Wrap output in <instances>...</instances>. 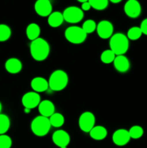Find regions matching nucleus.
Here are the masks:
<instances>
[{"mask_svg": "<svg viewBox=\"0 0 147 148\" xmlns=\"http://www.w3.org/2000/svg\"><path fill=\"white\" fill-rule=\"evenodd\" d=\"M115 56H116V55L114 53V52L112 50L107 49V50H105L101 53V62L104 64H106L112 63L114 62Z\"/></svg>", "mask_w": 147, "mask_h": 148, "instance_id": "23", "label": "nucleus"}, {"mask_svg": "<svg viewBox=\"0 0 147 148\" xmlns=\"http://www.w3.org/2000/svg\"><path fill=\"white\" fill-rule=\"evenodd\" d=\"M69 82V77L66 72L61 69L55 70L50 75L48 80L49 88L53 91H61L64 89Z\"/></svg>", "mask_w": 147, "mask_h": 148, "instance_id": "3", "label": "nucleus"}, {"mask_svg": "<svg viewBox=\"0 0 147 148\" xmlns=\"http://www.w3.org/2000/svg\"><path fill=\"white\" fill-rule=\"evenodd\" d=\"M53 143L59 147H67L70 143V136L66 131L62 130H56L52 135Z\"/></svg>", "mask_w": 147, "mask_h": 148, "instance_id": "12", "label": "nucleus"}, {"mask_svg": "<svg viewBox=\"0 0 147 148\" xmlns=\"http://www.w3.org/2000/svg\"><path fill=\"white\" fill-rule=\"evenodd\" d=\"M64 19L63 14L61 12H52L48 17V23L52 27H58L63 24Z\"/></svg>", "mask_w": 147, "mask_h": 148, "instance_id": "19", "label": "nucleus"}, {"mask_svg": "<svg viewBox=\"0 0 147 148\" xmlns=\"http://www.w3.org/2000/svg\"><path fill=\"white\" fill-rule=\"evenodd\" d=\"M121 1H122V0H109V1L113 3V4H118V3L120 2Z\"/></svg>", "mask_w": 147, "mask_h": 148, "instance_id": "32", "label": "nucleus"}, {"mask_svg": "<svg viewBox=\"0 0 147 148\" xmlns=\"http://www.w3.org/2000/svg\"><path fill=\"white\" fill-rule=\"evenodd\" d=\"M40 101V95L36 92H26L22 98V103L23 106L24 108L30 110L38 107Z\"/></svg>", "mask_w": 147, "mask_h": 148, "instance_id": "8", "label": "nucleus"}, {"mask_svg": "<svg viewBox=\"0 0 147 148\" xmlns=\"http://www.w3.org/2000/svg\"><path fill=\"white\" fill-rule=\"evenodd\" d=\"M40 27L37 23H30L27 26L26 28V36H27V38L30 40L33 41V40H35V39L40 38Z\"/></svg>", "mask_w": 147, "mask_h": 148, "instance_id": "20", "label": "nucleus"}, {"mask_svg": "<svg viewBox=\"0 0 147 148\" xmlns=\"http://www.w3.org/2000/svg\"><path fill=\"white\" fill-rule=\"evenodd\" d=\"M10 127V119L6 114H0V134H5Z\"/></svg>", "mask_w": 147, "mask_h": 148, "instance_id": "22", "label": "nucleus"}, {"mask_svg": "<svg viewBox=\"0 0 147 148\" xmlns=\"http://www.w3.org/2000/svg\"><path fill=\"white\" fill-rule=\"evenodd\" d=\"M142 35V31H141L140 27L134 26V27H131V28L128 30L126 36L128 37V40H138V39L141 37Z\"/></svg>", "mask_w": 147, "mask_h": 148, "instance_id": "24", "label": "nucleus"}, {"mask_svg": "<svg viewBox=\"0 0 147 148\" xmlns=\"http://www.w3.org/2000/svg\"><path fill=\"white\" fill-rule=\"evenodd\" d=\"M95 124V115L92 112L86 111L81 114L79 119V127L82 132L89 133Z\"/></svg>", "mask_w": 147, "mask_h": 148, "instance_id": "7", "label": "nucleus"}, {"mask_svg": "<svg viewBox=\"0 0 147 148\" xmlns=\"http://www.w3.org/2000/svg\"><path fill=\"white\" fill-rule=\"evenodd\" d=\"M50 125L51 127H55V128H59L62 127L64 124V117L60 113H54L49 118Z\"/></svg>", "mask_w": 147, "mask_h": 148, "instance_id": "21", "label": "nucleus"}, {"mask_svg": "<svg viewBox=\"0 0 147 148\" xmlns=\"http://www.w3.org/2000/svg\"><path fill=\"white\" fill-rule=\"evenodd\" d=\"M50 127L49 118L40 115L33 119L30 125L32 132L37 137H44L48 134Z\"/></svg>", "mask_w": 147, "mask_h": 148, "instance_id": "4", "label": "nucleus"}, {"mask_svg": "<svg viewBox=\"0 0 147 148\" xmlns=\"http://www.w3.org/2000/svg\"><path fill=\"white\" fill-rule=\"evenodd\" d=\"M128 132H129L131 139L138 140V139L141 138L144 134V130L141 126L135 125L130 128V130H128Z\"/></svg>", "mask_w": 147, "mask_h": 148, "instance_id": "27", "label": "nucleus"}, {"mask_svg": "<svg viewBox=\"0 0 147 148\" xmlns=\"http://www.w3.org/2000/svg\"><path fill=\"white\" fill-rule=\"evenodd\" d=\"M91 7L96 10H104L108 7L109 0H89Z\"/></svg>", "mask_w": 147, "mask_h": 148, "instance_id": "25", "label": "nucleus"}, {"mask_svg": "<svg viewBox=\"0 0 147 148\" xmlns=\"http://www.w3.org/2000/svg\"><path fill=\"white\" fill-rule=\"evenodd\" d=\"M92 8L91 7L90 4H89V1H86V2H84L82 4V7L81 9L82 10V11H89L90 9Z\"/></svg>", "mask_w": 147, "mask_h": 148, "instance_id": "31", "label": "nucleus"}, {"mask_svg": "<svg viewBox=\"0 0 147 148\" xmlns=\"http://www.w3.org/2000/svg\"><path fill=\"white\" fill-rule=\"evenodd\" d=\"M62 14L65 21L71 24L79 23L84 17V12L82 9L75 6L66 7Z\"/></svg>", "mask_w": 147, "mask_h": 148, "instance_id": "6", "label": "nucleus"}, {"mask_svg": "<svg viewBox=\"0 0 147 148\" xmlns=\"http://www.w3.org/2000/svg\"><path fill=\"white\" fill-rule=\"evenodd\" d=\"M5 69L9 73L17 74L22 69V64L20 59L17 58H10L5 62Z\"/></svg>", "mask_w": 147, "mask_h": 148, "instance_id": "17", "label": "nucleus"}, {"mask_svg": "<svg viewBox=\"0 0 147 148\" xmlns=\"http://www.w3.org/2000/svg\"><path fill=\"white\" fill-rule=\"evenodd\" d=\"M65 38L70 43L74 44H80L86 39L87 34L84 31L82 27L79 26H70L65 30Z\"/></svg>", "mask_w": 147, "mask_h": 148, "instance_id": "5", "label": "nucleus"}, {"mask_svg": "<svg viewBox=\"0 0 147 148\" xmlns=\"http://www.w3.org/2000/svg\"><path fill=\"white\" fill-rule=\"evenodd\" d=\"M77 1H79V2H81L82 4V3H84V2H86V1H88L89 0H77Z\"/></svg>", "mask_w": 147, "mask_h": 148, "instance_id": "33", "label": "nucleus"}, {"mask_svg": "<svg viewBox=\"0 0 147 148\" xmlns=\"http://www.w3.org/2000/svg\"><path fill=\"white\" fill-rule=\"evenodd\" d=\"M82 29L86 34L93 33L97 29V24L93 20H86L82 25Z\"/></svg>", "mask_w": 147, "mask_h": 148, "instance_id": "28", "label": "nucleus"}, {"mask_svg": "<svg viewBox=\"0 0 147 148\" xmlns=\"http://www.w3.org/2000/svg\"><path fill=\"white\" fill-rule=\"evenodd\" d=\"M50 50L49 43L42 38H38L30 43V54L33 59L37 62H42L47 59L50 53Z\"/></svg>", "mask_w": 147, "mask_h": 148, "instance_id": "1", "label": "nucleus"}, {"mask_svg": "<svg viewBox=\"0 0 147 148\" xmlns=\"http://www.w3.org/2000/svg\"><path fill=\"white\" fill-rule=\"evenodd\" d=\"M114 66L118 72L124 73L130 69V62L128 58L124 55L115 56L113 62Z\"/></svg>", "mask_w": 147, "mask_h": 148, "instance_id": "16", "label": "nucleus"}, {"mask_svg": "<svg viewBox=\"0 0 147 148\" xmlns=\"http://www.w3.org/2000/svg\"><path fill=\"white\" fill-rule=\"evenodd\" d=\"M61 148H67V147H61Z\"/></svg>", "mask_w": 147, "mask_h": 148, "instance_id": "35", "label": "nucleus"}, {"mask_svg": "<svg viewBox=\"0 0 147 148\" xmlns=\"http://www.w3.org/2000/svg\"><path fill=\"white\" fill-rule=\"evenodd\" d=\"M97 33L102 39L110 38L113 35V25L108 20H102L97 25Z\"/></svg>", "mask_w": 147, "mask_h": 148, "instance_id": "9", "label": "nucleus"}, {"mask_svg": "<svg viewBox=\"0 0 147 148\" xmlns=\"http://www.w3.org/2000/svg\"><path fill=\"white\" fill-rule=\"evenodd\" d=\"M30 86L34 92H43L47 90L49 88L48 81L41 77H36L32 79Z\"/></svg>", "mask_w": 147, "mask_h": 148, "instance_id": "15", "label": "nucleus"}, {"mask_svg": "<svg viewBox=\"0 0 147 148\" xmlns=\"http://www.w3.org/2000/svg\"><path fill=\"white\" fill-rule=\"evenodd\" d=\"M12 34L11 28L7 25L0 24V42L9 40Z\"/></svg>", "mask_w": 147, "mask_h": 148, "instance_id": "26", "label": "nucleus"}, {"mask_svg": "<svg viewBox=\"0 0 147 148\" xmlns=\"http://www.w3.org/2000/svg\"><path fill=\"white\" fill-rule=\"evenodd\" d=\"M38 111L40 116L50 118L55 113L54 104L49 100L40 101L38 106Z\"/></svg>", "mask_w": 147, "mask_h": 148, "instance_id": "14", "label": "nucleus"}, {"mask_svg": "<svg viewBox=\"0 0 147 148\" xmlns=\"http://www.w3.org/2000/svg\"><path fill=\"white\" fill-rule=\"evenodd\" d=\"M1 109H2V106H1V102H0V114H1Z\"/></svg>", "mask_w": 147, "mask_h": 148, "instance_id": "34", "label": "nucleus"}, {"mask_svg": "<svg viewBox=\"0 0 147 148\" xmlns=\"http://www.w3.org/2000/svg\"><path fill=\"white\" fill-rule=\"evenodd\" d=\"M140 28H141L143 34L147 36V18L144 19V20L141 22V25H140Z\"/></svg>", "mask_w": 147, "mask_h": 148, "instance_id": "30", "label": "nucleus"}, {"mask_svg": "<svg viewBox=\"0 0 147 148\" xmlns=\"http://www.w3.org/2000/svg\"><path fill=\"white\" fill-rule=\"evenodd\" d=\"M124 12L130 18H137L141 13V6L138 0H128L124 5Z\"/></svg>", "mask_w": 147, "mask_h": 148, "instance_id": "10", "label": "nucleus"}, {"mask_svg": "<svg viewBox=\"0 0 147 148\" xmlns=\"http://www.w3.org/2000/svg\"><path fill=\"white\" fill-rule=\"evenodd\" d=\"M12 141L10 136L0 134V148H11Z\"/></svg>", "mask_w": 147, "mask_h": 148, "instance_id": "29", "label": "nucleus"}, {"mask_svg": "<svg viewBox=\"0 0 147 148\" xmlns=\"http://www.w3.org/2000/svg\"><path fill=\"white\" fill-rule=\"evenodd\" d=\"M89 133L91 138L97 141L103 140L108 135V131L106 128L102 126H95Z\"/></svg>", "mask_w": 147, "mask_h": 148, "instance_id": "18", "label": "nucleus"}, {"mask_svg": "<svg viewBox=\"0 0 147 148\" xmlns=\"http://www.w3.org/2000/svg\"><path fill=\"white\" fill-rule=\"evenodd\" d=\"M112 140L115 145L119 146V147L126 145L131 140L128 130H124V129L116 130L112 134Z\"/></svg>", "mask_w": 147, "mask_h": 148, "instance_id": "13", "label": "nucleus"}, {"mask_svg": "<svg viewBox=\"0 0 147 148\" xmlns=\"http://www.w3.org/2000/svg\"><path fill=\"white\" fill-rule=\"evenodd\" d=\"M110 49L116 56L124 55L129 48V40L125 34L121 33L112 35L110 38Z\"/></svg>", "mask_w": 147, "mask_h": 148, "instance_id": "2", "label": "nucleus"}, {"mask_svg": "<svg viewBox=\"0 0 147 148\" xmlns=\"http://www.w3.org/2000/svg\"><path fill=\"white\" fill-rule=\"evenodd\" d=\"M35 11L40 17H48L52 13L53 7L50 0H37L34 5Z\"/></svg>", "mask_w": 147, "mask_h": 148, "instance_id": "11", "label": "nucleus"}]
</instances>
